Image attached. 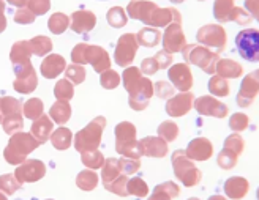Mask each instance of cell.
<instances>
[{
  "label": "cell",
  "instance_id": "cell-29",
  "mask_svg": "<svg viewBox=\"0 0 259 200\" xmlns=\"http://www.w3.org/2000/svg\"><path fill=\"white\" fill-rule=\"evenodd\" d=\"M234 0H215L213 4V16L220 24L229 22L232 10H234Z\"/></svg>",
  "mask_w": 259,
  "mask_h": 200
},
{
  "label": "cell",
  "instance_id": "cell-59",
  "mask_svg": "<svg viewBox=\"0 0 259 200\" xmlns=\"http://www.w3.org/2000/svg\"><path fill=\"white\" fill-rule=\"evenodd\" d=\"M245 7L250 11V16L257 19L259 18V2L257 0H245Z\"/></svg>",
  "mask_w": 259,
  "mask_h": 200
},
{
  "label": "cell",
  "instance_id": "cell-25",
  "mask_svg": "<svg viewBox=\"0 0 259 200\" xmlns=\"http://www.w3.org/2000/svg\"><path fill=\"white\" fill-rule=\"evenodd\" d=\"M53 122H51V118L46 117V115H40L36 120H33V125H32V132L30 134L41 143L48 142V139L51 137V132H53Z\"/></svg>",
  "mask_w": 259,
  "mask_h": 200
},
{
  "label": "cell",
  "instance_id": "cell-20",
  "mask_svg": "<svg viewBox=\"0 0 259 200\" xmlns=\"http://www.w3.org/2000/svg\"><path fill=\"white\" fill-rule=\"evenodd\" d=\"M141 143V150H142V156L147 158H164L167 155V142L163 140L161 137H144L142 140H139Z\"/></svg>",
  "mask_w": 259,
  "mask_h": 200
},
{
  "label": "cell",
  "instance_id": "cell-38",
  "mask_svg": "<svg viewBox=\"0 0 259 200\" xmlns=\"http://www.w3.org/2000/svg\"><path fill=\"white\" fill-rule=\"evenodd\" d=\"M237 161H239V155L236 152H232L226 146H223V150L220 152L218 158H217V163L218 166L222 167L223 170H231L237 166Z\"/></svg>",
  "mask_w": 259,
  "mask_h": 200
},
{
  "label": "cell",
  "instance_id": "cell-44",
  "mask_svg": "<svg viewBox=\"0 0 259 200\" xmlns=\"http://www.w3.org/2000/svg\"><path fill=\"white\" fill-rule=\"evenodd\" d=\"M54 95L60 101H70L74 95L73 84L68 81V79H62V81L57 82V85L54 88Z\"/></svg>",
  "mask_w": 259,
  "mask_h": 200
},
{
  "label": "cell",
  "instance_id": "cell-24",
  "mask_svg": "<svg viewBox=\"0 0 259 200\" xmlns=\"http://www.w3.org/2000/svg\"><path fill=\"white\" fill-rule=\"evenodd\" d=\"M215 74L225 79H237L243 74L242 65L232 59H220L215 66Z\"/></svg>",
  "mask_w": 259,
  "mask_h": 200
},
{
  "label": "cell",
  "instance_id": "cell-42",
  "mask_svg": "<svg viewBox=\"0 0 259 200\" xmlns=\"http://www.w3.org/2000/svg\"><path fill=\"white\" fill-rule=\"evenodd\" d=\"M81 159L84 166L90 167V169H101L103 164H105V158L103 155L97 150H87V152H81Z\"/></svg>",
  "mask_w": 259,
  "mask_h": 200
},
{
  "label": "cell",
  "instance_id": "cell-57",
  "mask_svg": "<svg viewBox=\"0 0 259 200\" xmlns=\"http://www.w3.org/2000/svg\"><path fill=\"white\" fill-rule=\"evenodd\" d=\"M15 21L18 24H32L35 21V15L29 10V8H19L15 15Z\"/></svg>",
  "mask_w": 259,
  "mask_h": 200
},
{
  "label": "cell",
  "instance_id": "cell-62",
  "mask_svg": "<svg viewBox=\"0 0 259 200\" xmlns=\"http://www.w3.org/2000/svg\"><path fill=\"white\" fill-rule=\"evenodd\" d=\"M172 4H182V2H185V0H171Z\"/></svg>",
  "mask_w": 259,
  "mask_h": 200
},
{
  "label": "cell",
  "instance_id": "cell-37",
  "mask_svg": "<svg viewBox=\"0 0 259 200\" xmlns=\"http://www.w3.org/2000/svg\"><path fill=\"white\" fill-rule=\"evenodd\" d=\"M71 139L73 134L71 131L67 128H59L53 136H51V140H53V145L56 146L57 150H67L70 148L71 145Z\"/></svg>",
  "mask_w": 259,
  "mask_h": 200
},
{
  "label": "cell",
  "instance_id": "cell-19",
  "mask_svg": "<svg viewBox=\"0 0 259 200\" xmlns=\"http://www.w3.org/2000/svg\"><path fill=\"white\" fill-rule=\"evenodd\" d=\"M185 155L191 161H209L213 155V145L209 139L196 137L188 143Z\"/></svg>",
  "mask_w": 259,
  "mask_h": 200
},
{
  "label": "cell",
  "instance_id": "cell-47",
  "mask_svg": "<svg viewBox=\"0 0 259 200\" xmlns=\"http://www.w3.org/2000/svg\"><path fill=\"white\" fill-rule=\"evenodd\" d=\"M100 84L103 88H106V90H114V88H117L119 84H120V76L119 73H115L114 70H106V71H103L100 73Z\"/></svg>",
  "mask_w": 259,
  "mask_h": 200
},
{
  "label": "cell",
  "instance_id": "cell-26",
  "mask_svg": "<svg viewBox=\"0 0 259 200\" xmlns=\"http://www.w3.org/2000/svg\"><path fill=\"white\" fill-rule=\"evenodd\" d=\"M136 41L139 46L144 47H155L161 41V32L157 27H144L136 35Z\"/></svg>",
  "mask_w": 259,
  "mask_h": 200
},
{
  "label": "cell",
  "instance_id": "cell-27",
  "mask_svg": "<svg viewBox=\"0 0 259 200\" xmlns=\"http://www.w3.org/2000/svg\"><path fill=\"white\" fill-rule=\"evenodd\" d=\"M179 195H180V188L174 181H164L158 186H155V189L152 192L153 200H171Z\"/></svg>",
  "mask_w": 259,
  "mask_h": 200
},
{
  "label": "cell",
  "instance_id": "cell-15",
  "mask_svg": "<svg viewBox=\"0 0 259 200\" xmlns=\"http://www.w3.org/2000/svg\"><path fill=\"white\" fill-rule=\"evenodd\" d=\"M259 91V71H253L243 77L239 95H237V104L240 108H250L253 101L257 98Z\"/></svg>",
  "mask_w": 259,
  "mask_h": 200
},
{
  "label": "cell",
  "instance_id": "cell-34",
  "mask_svg": "<svg viewBox=\"0 0 259 200\" xmlns=\"http://www.w3.org/2000/svg\"><path fill=\"white\" fill-rule=\"evenodd\" d=\"M106 19H108L111 27H114V29H122V27H125L126 22H128V15H126V11L122 7H112L108 11Z\"/></svg>",
  "mask_w": 259,
  "mask_h": 200
},
{
  "label": "cell",
  "instance_id": "cell-2",
  "mask_svg": "<svg viewBox=\"0 0 259 200\" xmlns=\"http://www.w3.org/2000/svg\"><path fill=\"white\" fill-rule=\"evenodd\" d=\"M71 60L74 63H90L97 73H103L111 68V57L108 52L100 46H90V44H77L71 52Z\"/></svg>",
  "mask_w": 259,
  "mask_h": 200
},
{
  "label": "cell",
  "instance_id": "cell-5",
  "mask_svg": "<svg viewBox=\"0 0 259 200\" xmlns=\"http://www.w3.org/2000/svg\"><path fill=\"white\" fill-rule=\"evenodd\" d=\"M182 56L187 65L198 66L207 74H215V66L220 60L218 52H213L202 44H185L182 49Z\"/></svg>",
  "mask_w": 259,
  "mask_h": 200
},
{
  "label": "cell",
  "instance_id": "cell-41",
  "mask_svg": "<svg viewBox=\"0 0 259 200\" xmlns=\"http://www.w3.org/2000/svg\"><path fill=\"white\" fill-rule=\"evenodd\" d=\"M68 25H70V19H68V16H65L63 13H56V15L51 16V19L48 21L49 30L53 33H56V35L63 33L65 30L68 29Z\"/></svg>",
  "mask_w": 259,
  "mask_h": 200
},
{
  "label": "cell",
  "instance_id": "cell-11",
  "mask_svg": "<svg viewBox=\"0 0 259 200\" xmlns=\"http://www.w3.org/2000/svg\"><path fill=\"white\" fill-rule=\"evenodd\" d=\"M130 95V99H128V104L130 108L133 111H146L147 106H149V101L153 95V84L152 81L147 77V76H142L139 79V82L128 91Z\"/></svg>",
  "mask_w": 259,
  "mask_h": 200
},
{
  "label": "cell",
  "instance_id": "cell-51",
  "mask_svg": "<svg viewBox=\"0 0 259 200\" xmlns=\"http://www.w3.org/2000/svg\"><path fill=\"white\" fill-rule=\"evenodd\" d=\"M225 146L229 150H232V152H236L240 156L243 153V150H245V140L240 136V132H234V134L228 136L226 140H225Z\"/></svg>",
  "mask_w": 259,
  "mask_h": 200
},
{
  "label": "cell",
  "instance_id": "cell-63",
  "mask_svg": "<svg viewBox=\"0 0 259 200\" xmlns=\"http://www.w3.org/2000/svg\"><path fill=\"white\" fill-rule=\"evenodd\" d=\"M198 2H204V0H198Z\"/></svg>",
  "mask_w": 259,
  "mask_h": 200
},
{
  "label": "cell",
  "instance_id": "cell-61",
  "mask_svg": "<svg viewBox=\"0 0 259 200\" xmlns=\"http://www.w3.org/2000/svg\"><path fill=\"white\" fill-rule=\"evenodd\" d=\"M27 2H29V0H8V4L15 5V7H19V8L25 7V5H27Z\"/></svg>",
  "mask_w": 259,
  "mask_h": 200
},
{
  "label": "cell",
  "instance_id": "cell-6",
  "mask_svg": "<svg viewBox=\"0 0 259 200\" xmlns=\"http://www.w3.org/2000/svg\"><path fill=\"white\" fill-rule=\"evenodd\" d=\"M106 126V118L105 117H97L90 122L82 131H79L76 134L74 139V146L77 152H87V150H97L101 137H103V131Z\"/></svg>",
  "mask_w": 259,
  "mask_h": 200
},
{
  "label": "cell",
  "instance_id": "cell-56",
  "mask_svg": "<svg viewBox=\"0 0 259 200\" xmlns=\"http://www.w3.org/2000/svg\"><path fill=\"white\" fill-rule=\"evenodd\" d=\"M141 73L146 74V76H153L157 71H160V66H158V62L155 57H147L142 60L141 63Z\"/></svg>",
  "mask_w": 259,
  "mask_h": 200
},
{
  "label": "cell",
  "instance_id": "cell-3",
  "mask_svg": "<svg viewBox=\"0 0 259 200\" xmlns=\"http://www.w3.org/2000/svg\"><path fill=\"white\" fill-rule=\"evenodd\" d=\"M172 169L176 178L182 183L185 188H194L202 180V172L194 166V163L185 155V150H176L172 153Z\"/></svg>",
  "mask_w": 259,
  "mask_h": 200
},
{
  "label": "cell",
  "instance_id": "cell-32",
  "mask_svg": "<svg viewBox=\"0 0 259 200\" xmlns=\"http://www.w3.org/2000/svg\"><path fill=\"white\" fill-rule=\"evenodd\" d=\"M120 167H119V159L109 158L103 164V170H101V178H103V184H108L112 180H115L120 175Z\"/></svg>",
  "mask_w": 259,
  "mask_h": 200
},
{
  "label": "cell",
  "instance_id": "cell-54",
  "mask_svg": "<svg viewBox=\"0 0 259 200\" xmlns=\"http://www.w3.org/2000/svg\"><path fill=\"white\" fill-rule=\"evenodd\" d=\"M19 188H21V181L19 180L16 181V178L13 175H10V173L0 177V189H5L8 194H11V192L18 191Z\"/></svg>",
  "mask_w": 259,
  "mask_h": 200
},
{
  "label": "cell",
  "instance_id": "cell-18",
  "mask_svg": "<svg viewBox=\"0 0 259 200\" xmlns=\"http://www.w3.org/2000/svg\"><path fill=\"white\" fill-rule=\"evenodd\" d=\"M45 173H46L45 164L41 161H38V159H30V161H24V164L16 169L15 175L21 183H33L43 178Z\"/></svg>",
  "mask_w": 259,
  "mask_h": 200
},
{
  "label": "cell",
  "instance_id": "cell-60",
  "mask_svg": "<svg viewBox=\"0 0 259 200\" xmlns=\"http://www.w3.org/2000/svg\"><path fill=\"white\" fill-rule=\"evenodd\" d=\"M4 11H5V4H4V0H0V33L7 27V19H5Z\"/></svg>",
  "mask_w": 259,
  "mask_h": 200
},
{
  "label": "cell",
  "instance_id": "cell-52",
  "mask_svg": "<svg viewBox=\"0 0 259 200\" xmlns=\"http://www.w3.org/2000/svg\"><path fill=\"white\" fill-rule=\"evenodd\" d=\"M250 126V118L245 114H234L229 118V128L234 132H242Z\"/></svg>",
  "mask_w": 259,
  "mask_h": 200
},
{
  "label": "cell",
  "instance_id": "cell-28",
  "mask_svg": "<svg viewBox=\"0 0 259 200\" xmlns=\"http://www.w3.org/2000/svg\"><path fill=\"white\" fill-rule=\"evenodd\" d=\"M30 56H32V49H30L29 41H18L11 47L10 59H11L13 65H19V63L30 62Z\"/></svg>",
  "mask_w": 259,
  "mask_h": 200
},
{
  "label": "cell",
  "instance_id": "cell-46",
  "mask_svg": "<svg viewBox=\"0 0 259 200\" xmlns=\"http://www.w3.org/2000/svg\"><path fill=\"white\" fill-rule=\"evenodd\" d=\"M24 115L25 118L36 120L40 115H43V101L40 98H32L24 104Z\"/></svg>",
  "mask_w": 259,
  "mask_h": 200
},
{
  "label": "cell",
  "instance_id": "cell-12",
  "mask_svg": "<svg viewBox=\"0 0 259 200\" xmlns=\"http://www.w3.org/2000/svg\"><path fill=\"white\" fill-rule=\"evenodd\" d=\"M138 41H136V35L133 33H125L119 38L117 41V47H115L114 52V60L119 66L122 68H126L133 63L135 57H136V52H138Z\"/></svg>",
  "mask_w": 259,
  "mask_h": 200
},
{
  "label": "cell",
  "instance_id": "cell-31",
  "mask_svg": "<svg viewBox=\"0 0 259 200\" xmlns=\"http://www.w3.org/2000/svg\"><path fill=\"white\" fill-rule=\"evenodd\" d=\"M209 91L212 93V96H218V98H225L229 95L231 87L228 84V79L222 77V76H212L209 81Z\"/></svg>",
  "mask_w": 259,
  "mask_h": 200
},
{
  "label": "cell",
  "instance_id": "cell-23",
  "mask_svg": "<svg viewBox=\"0 0 259 200\" xmlns=\"http://www.w3.org/2000/svg\"><path fill=\"white\" fill-rule=\"evenodd\" d=\"M250 189V183L248 180H245L243 177H232L228 178L225 183V192L229 198H243L245 195L248 194Z\"/></svg>",
  "mask_w": 259,
  "mask_h": 200
},
{
  "label": "cell",
  "instance_id": "cell-40",
  "mask_svg": "<svg viewBox=\"0 0 259 200\" xmlns=\"http://www.w3.org/2000/svg\"><path fill=\"white\" fill-rule=\"evenodd\" d=\"M76 184L79 186L82 191H92L98 184V175L94 170H84L76 178Z\"/></svg>",
  "mask_w": 259,
  "mask_h": 200
},
{
  "label": "cell",
  "instance_id": "cell-9",
  "mask_svg": "<svg viewBox=\"0 0 259 200\" xmlns=\"http://www.w3.org/2000/svg\"><path fill=\"white\" fill-rule=\"evenodd\" d=\"M236 44L242 59L256 63L259 60V32L257 29H247L237 33Z\"/></svg>",
  "mask_w": 259,
  "mask_h": 200
},
{
  "label": "cell",
  "instance_id": "cell-4",
  "mask_svg": "<svg viewBox=\"0 0 259 200\" xmlns=\"http://www.w3.org/2000/svg\"><path fill=\"white\" fill-rule=\"evenodd\" d=\"M38 145H40V142L32 134H27V132L11 134V139L4 152V156L8 161V164H21L25 161V156L32 153Z\"/></svg>",
  "mask_w": 259,
  "mask_h": 200
},
{
  "label": "cell",
  "instance_id": "cell-13",
  "mask_svg": "<svg viewBox=\"0 0 259 200\" xmlns=\"http://www.w3.org/2000/svg\"><path fill=\"white\" fill-rule=\"evenodd\" d=\"M13 68H15V73H16L15 90L19 93H32L38 85L36 73L33 70L32 63L27 62V63L13 65Z\"/></svg>",
  "mask_w": 259,
  "mask_h": 200
},
{
  "label": "cell",
  "instance_id": "cell-7",
  "mask_svg": "<svg viewBox=\"0 0 259 200\" xmlns=\"http://www.w3.org/2000/svg\"><path fill=\"white\" fill-rule=\"evenodd\" d=\"M21 103L15 98H0V123L4 125L7 134H15L22 128Z\"/></svg>",
  "mask_w": 259,
  "mask_h": 200
},
{
  "label": "cell",
  "instance_id": "cell-35",
  "mask_svg": "<svg viewBox=\"0 0 259 200\" xmlns=\"http://www.w3.org/2000/svg\"><path fill=\"white\" fill-rule=\"evenodd\" d=\"M115 152L120 153L122 156H126V158L141 159V156H142L141 143L136 139L130 140V142H123V143H115Z\"/></svg>",
  "mask_w": 259,
  "mask_h": 200
},
{
  "label": "cell",
  "instance_id": "cell-43",
  "mask_svg": "<svg viewBox=\"0 0 259 200\" xmlns=\"http://www.w3.org/2000/svg\"><path fill=\"white\" fill-rule=\"evenodd\" d=\"M126 183H128V175H123V173H120V175L112 180L111 183L105 184V188L109 191V192H114L117 194L120 197H128V189H126Z\"/></svg>",
  "mask_w": 259,
  "mask_h": 200
},
{
  "label": "cell",
  "instance_id": "cell-48",
  "mask_svg": "<svg viewBox=\"0 0 259 200\" xmlns=\"http://www.w3.org/2000/svg\"><path fill=\"white\" fill-rule=\"evenodd\" d=\"M142 77V73L139 68L136 66H126L125 71H123V85H125V90L130 91L138 82L139 79Z\"/></svg>",
  "mask_w": 259,
  "mask_h": 200
},
{
  "label": "cell",
  "instance_id": "cell-16",
  "mask_svg": "<svg viewBox=\"0 0 259 200\" xmlns=\"http://www.w3.org/2000/svg\"><path fill=\"white\" fill-rule=\"evenodd\" d=\"M193 103H194V95L193 91H180L179 95L171 96L166 103V114L171 115V117H184L187 115L191 108H193Z\"/></svg>",
  "mask_w": 259,
  "mask_h": 200
},
{
  "label": "cell",
  "instance_id": "cell-58",
  "mask_svg": "<svg viewBox=\"0 0 259 200\" xmlns=\"http://www.w3.org/2000/svg\"><path fill=\"white\" fill-rule=\"evenodd\" d=\"M153 57L157 59L160 70L169 68V66L172 65V62H174V60H172V54H169V52H166V51H160V52H157V54H155Z\"/></svg>",
  "mask_w": 259,
  "mask_h": 200
},
{
  "label": "cell",
  "instance_id": "cell-45",
  "mask_svg": "<svg viewBox=\"0 0 259 200\" xmlns=\"http://www.w3.org/2000/svg\"><path fill=\"white\" fill-rule=\"evenodd\" d=\"M158 137H161L166 142H174L179 137V126L174 122H163L158 126Z\"/></svg>",
  "mask_w": 259,
  "mask_h": 200
},
{
  "label": "cell",
  "instance_id": "cell-22",
  "mask_svg": "<svg viewBox=\"0 0 259 200\" xmlns=\"http://www.w3.org/2000/svg\"><path fill=\"white\" fill-rule=\"evenodd\" d=\"M65 68H67L65 59L62 56H57V54H51L41 63V74L46 79H54L59 74H62Z\"/></svg>",
  "mask_w": 259,
  "mask_h": 200
},
{
  "label": "cell",
  "instance_id": "cell-1",
  "mask_svg": "<svg viewBox=\"0 0 259 200\" xmlns=\"http://www.w3.org/2000/svg\"><path fill=\"white\" fill-rule=\"evenodd\" d=\"M125 11L128 18L144 22L149 27H166L180 16V11L176 8H160L149 0H132Z\"/></svg>",
  "mask_w": 259,
  "mask_h": 200
},
{
  "label": "cell",
  "instance_id": "cell-49",
  "mask_svg": "<svg viewBox=\"0 0 259 200\" xmlns=\"http://www.w3.org/2000/svg\"><path fill=\"white\" fill-rule=\"evenodd\" d=\"M119 167H120V172L123 175H135V173L141 169V159H136V158H126V156H122L119 159Z\"/></svg>",
  "mask_w": 259,
  "mask_h": 200
},
{
  "label": "cell",
  "instance_id": "cell-17",
  "mask_svg": "<svg viewBox=\"0 0 259 200\" xmlns=\"http://www.w3.org/2000/svg\"><path fill=\"white\" fill-rule=\"evenodd\" d=\"M169 81L172 82L174 88L179 91H190L193 87V73L190 70V65L187 63H176L169 66Z\"/></svg>",
  "mask_w": 259,
  "mask_h": 200
},
{
  "label": "cell",
  "instance_id": "cell-8",
  "mask_svg": "<svg viewBox=\"0 0 259 200\" xmlns=\"http://www.w3.org/2000/svg\"><path fill=\"white\" fill-rule=\"evenodd\" d=\"M196 39L199 41V44L209 47L213 52H218V54L223 52L228 44L226 30L218 24H207L204 27H201L198 30Z\"/></svg>",
  "mask_w": 259,
  "mask_h": 200
},
{
  "label": "cell",
  "instance_id": "cell-10",
  "mask_svg": "<svg viewBox=\"0 0 259 200\" xmlns=\"http://www.w3.org/2000/svg\"><path fill=\"white\" fill-rule=\"evenodd\" d=\"M163 36V51L176 54V52H182V49L187 44V39L182 30V15L176 18L169 25H166V30Z\"/></svg>",
  "mask_w": 259,
  "mask_h": 200
},
{
  "label": "cell",
  "instance_id": "cell-36",
  "mask_svg": "<svg viewBox=\"0 0 259 200\" xmlns=\"http://www.w3.org/2000/svg\"><path fill=\"white\" fill-rule=\"evenodd\" d=\"M29 44H30V49H32V54H35L38 57L46 56L48 52H51V49H53V41H51L49 38L43 36V35L35 36L33 39H30Z\"/></svg>",
  "mask_w": 259,
  "mask_h": 200
},
{
  "label": "cell",
  "instance_id": "cell-55",
  "mask_svg": "<svg viewBox=\"0 0 259 200\" xmlns=\"http://www.w3.org/2000/svg\"><path fill=\"white\" fill-rule=\"evenodd\" d=\"M27 8L33 13V15H45V13L49 11L51 8V2L49 0H29L27 2Z\"/></svg>",
  "mask_w": 259,
  "mask_h": 200
},
{
  "label": "cell",
  "instance_id": "cell-39",
  "mask_svg": "<svg viewBox=\"0 0 259 200\" xmlns=\"http://www.w3.org/2000/svg\"><path fill=\"white\" fill-rule=\"evenodd\" d=\"M126 189H128L130 195H136V197H141V198H144V197L149 195V186H147V183L142 178H139V177L128 178Z\"/></svg>",
  "mask_w": 259,
  "mask_h": 200
},
{
  "label": "cell",
  "instance_id": "cell-53",
  "mask_svg": "<svg viewBox=\"0 0 259 200\" xmlns=\"http://www.w3.org/2000/svg\"><path fill=\"white\" fill-rule=\"evenodd\" d=\"M153 93L157 95L160 99H169L171 96H174L176 88L172 84L166 82V81H160L157 84H153Z\"/></svg>",
  "mask_w": 259,
  "mask_h": 200
},
{
  "label": "cell",
  "instance_id": "cell-50",
  "mask_svg": "<svg viewBox=\"0 0 259 200\" xmlns=\"http://www.w3.org/2000/svg\"><path fill=\"white\" fill-rule=\"evenodd\" d=\"M67 79L73 84H82L85 79V70L79 63H73L67 68Z\"/></svg>",
  "mask_w": 259,
  "mask_h": 200
},
{
  "label": "cell",
  "instance_id": "cell-33",
  "mask_svg": "<svg viewBox=\"0 0 259 200\" xmlns=\"http://www.w3.org/2000/svg\"><path fill=\"white\" fill-rule=\"evenodd\" d=\"M136 139V128L130 122H122L115 126V143H123Z\"/></svg>",
  "mask_w": 259,
  "mask_h": 200
},
{
  "label": "cell",
  "instance_id": "cell-30",
  "mask_svg": "<svg viewBox=\"0 0 259 200\" xmlns=\"http://www.w3.org/2000/svg\"><path fill=\"white\" fill-rule=\"evenodd\" d=\"M49 115H51V118H53L57 125H65L70 120V117H71V108H70L68 101H60L59 99L53 106V108H51Z\"/></svg>",
  "mask_w": 259,
  "mask_h": 200
},
{
  "label": "cell",
  "instance_id": "cell-14",
  "mask_svg": "<svg viewBox=\"0 0 259 200\" xmlns=\"http://www.w3.org/2000/svg\"><path fill=\"white\" fill-rule=\"evenodd\" d=\"M193 108L198 111L199 115L205 117H215V118H226L229 114L228 106L223 104L222 101L215 99V96H201V98H194Z\"/></svg>",
  "mask_w": 259,
  "mask_h": 200
},
{
  "label": "cell",
  "instance_id": "cell-21",
  "mask_svg": "<svg viewBox=\"0 0 259 200\" xmlns=\"http://www.w3.org/2000/svg\"><path fill=\"white\" fill-rule=\"evenodd\" d=\"M97 24V16L92 11L81 10V11H74L71 15V24L70 27L76 33H85L90 32Z\"/></svg>",
  "mask_w": 259,
  "mask_h": 200
}]
</instances>
